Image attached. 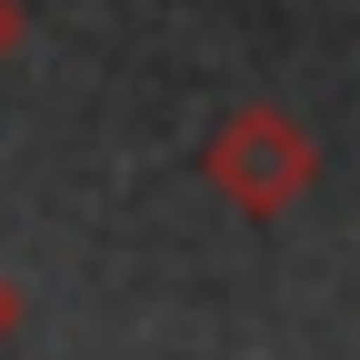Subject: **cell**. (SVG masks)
Segmentation results:
<instances>
[{
  "instance_id": "cell-1",
  "label": "cell",
  "mask_w": 360,
  "mask_h": 360,
  "mask_svg": "<svg viewBox=\"0 0 360 360\" xmlns=\"http://www.w3.org/2000/svg\"><path fill=\"white\" fill-rule=\"evenodd\" d=\"M200 180L220 200H231L240 220H281L310 180H321V141L281 110V101H250L210 130V150H200Z\"/></svg>"
},
{
  "instance_id": "cell-2",
  "label": "cell",
  "mask_w": 360,
  "mask_h": 360,
  "mask_svg": "<svg viewBox=\"0 0 360 360\" xmlns=\"http://www.w3.org/2000/svg\"><path fill=\"white\" fill-rule=\"evenodd\" d=\"M20 340V290H11V270H0V350Z\"/></svg>"
},
{
  "instance_id": "cell-3",
  "label": "cell",
  "mask_w": 360,
  "mask_h": 360,
  "mask_svg": "<svg viewBox=\"0 0 360 360\" xmlns=\"http://www.w3.org/2000/svg\"><path fill=\"white\" fill-rule=\"evenodd\" d=\"M20 51V0H0V60Z\"/></svg>"
}]
</instances>
